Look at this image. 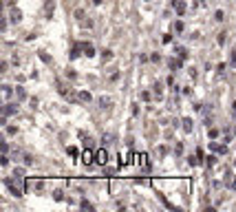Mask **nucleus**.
Segmentation results:
<instances>
[{"instance_id":"nucleus-40","label":"nucleus","mask_w":236,"mask_h":212,"mask_svg":"<svg viewBox=\"0 0 236 212\" xmlns=\"http://www.w3.org/2000/svg\"><path fill=\"white\" fill-rule=\"evenodd\" d=\"M230 188H232V190H236V179H234V181L230 183Z\"/></svg>"},{"instance_id":"nucleus-4","label":"nucleus","mask_w":236,"mask_h":212,"mask_svg":"<svg viewBox=\"0 0 236 212\" xmlns=\"http://www.w3.org/2000/svg\"><path fill=\"white\" fill-rule=\"evenodd\" d=\"M183 62L186 60H181V58H172V60H168V66H170V71H179L183 69Z\"/></svg>"},{"instance_id":"nucleus-2","label":"nucleus","mask_w":236,"mask_h":212,"mask_svg":"<svg viewBox=\"0 0 236 212\" xmlns=\"http://www.w3.org/2000/svg\"><path fill=\"white\" fill-rule=\"evenodd\" d=\"M95 164H99V166H106V164H108V152H106L104 148H99V150L95 152Z\"/></svg>"},{"instance_id":"nucleus-16","label":"nucleus","mask_w":236,"mask_h":212,"mask_svg":"<svg viewBox=\"0 0 236 212\" xmlns=\"http://www.w3.org/2000/svg\"><path fill=\"white\" fill-rule=\"evenodd\" d=\"M15 95H18V100H27V91L22 88V86H18V88H15Z\"/></svg>"},{"instance_id":"nucleus-7","label":"nucleus","mask_w":236,"mask_h":212,"mask_svg":"<svg viewBox=\"0 0 236 212\" xmlns=\"http://www.w3.org/2000/svg\"><path fill=\"white\" fill-rule=\"evenodd\" d=\"M82 51H84L86 58H93V55H95V46L88 44V42H82Z\"/></svg>"},{"instance_id":"nucleus-39","label":"nucleus","mask_w":236,"mask_h":212,"mask_svg":"<svg viewBox=\"0 0 236 212\" xmlns=\"http://www.w3.org/2000/svg\"><path fill=\"white\" fill-rule=\"evenodd\" d=\"M163 42H166V44H168V42H172V35L166 33V35H163Z\"/></svg>"},{"instance_id":"nucleus-34","label":"nucleus","mask_w":236,"mask_h":212,"mask_svg":"<svg viewBox=\"0 0 236 212\" xmlns=\"http://www.w3.org/2000/svg\"><path fill=\"white\" fill-rule=\"evenodd\" d=\"M157 152H159V155L163 157V155H166V152H168V148H166V146H161V148H157Z\"/></svg>"},{"instance_id":"nucleus-30","label":"nucleus","mask_w":236,"mask_h":212,"mask_svg":"<svg viewBox=\"0 0 236 212\" xmlns=\"http://www.w3.org/2000/svg\"><path fill=\"white\" fill-rule=\"evenodd\" d=\"M2 93H5V97L11 95V86H2Z\"/></svg>"},{"instance_id":"nucleus-25","label":"nucleus","mask_w":236,"mask_h":212,"mask_svg":"<svg viewBox=\"0 0 236 212\" xmlns=\"http://www.w3.org/2000/svg\"><path fill=\"white\" fill-rule=\"evenodd\" d=\"M9 164V157H7V152H2V157H0V166H7Z\"/></svg>"},{"instance_id":"nucleus-37","label":"nucleus","mask_w":236,"mask_h":212,"mask_svg":"<svg viewBox=\"0 0 236 212\" xmlns=\"http://www.w3.org/2000/svg\"><path fill=\"white\" fill-rule=\"evenodd\" d=\"M150 60H152V62H159V60H161V55H159V53H152Z\"/></svg>"},{"instance_id":"nucleus-19","label":"nucleus","mask_w":236,"mask_h":212,"mask_svg":"<svg viewBox=\"0 0 236 212\" xmlns=\"http://www.w3.org/2000/svg\"><path fill=\"white\" fill-rule=\"evenodd\" d=\"M38 55H40V60H42V62H46V64H51V58L46 55L44 51H38Z\"/></svg>"},{"instance_id":"nucleus-6","label":"nucleus","mask_w":236,"mask_h":212,"mask_svg":"<svg viewBox=\"0 0 236 212\" xmlns=\"http://www.w3.org/2000/svg\"><path fill=\"white\" fill-rule=\"evenodd\" d=\"M172 7H174L176 15H183V13H186V2H183V0H174V2H172Z\"/></svg>"},{"instance_id":"nucleus-12","label":"nucleus","mask_w":236,"mask_h":212,"mask_svg":"<svg viewBox=\"0 0 236 212\" xmlns=\"http://www.w3.org/2000/svg\"><path fill=\"white\" fill-rule=\"evenodd\" d=\"M18 111V108H15V104H5V108H2V115H13V113Z\"/></svg>"},{"instance_id":"nucleus-36","label":"nucleus","mask_w":236,"mask_h":212,"mask_svg":"<svg viewBox=\"0 0 236 212\" xmlns=\"http://www.w3.org/2000/svg\"><path fill=\"white\" fill-rule=\"evenodd\" d=\"M174 152H176V155H181V152H183V144H176V148H174Z\"/></svg>"},{"instance_id":"nucleus-5","label":"nucleus","mask_w":236,"mask_h":212,"mask_svg":"<svg viewBox=\"0 0 236 212\" xmlns=\"http://www.w3.org/2000/svg\"><path fill=\"white\" fill-rule=\"evenodd\" d=\"M210 148H212L214 152H218V155H225V152H227V146H225V144H216V141H210Z\"/></svg>"},{"instance_id":"nucleus-35","label":"nucleus","mask_w":236,"mask_h":212,"mask_svg":"<svg viewBox=\"0 0 236 212\" xmlns=\"http://www.w3.org/2000/svg\"><path fill=\"white\" fill-rule=\"evenodd\" d=\"M75 18H77V20H82V18H84V11L77 9V11H75Z\"/></svg>"},{"instance_id":"nucleus-14","label":"nucleus","mask_w":236,"mask_h":212,"mask_svg":"<svg viewBox=\"0 0 236 212\" xmlns=\"http://www.w3.org/2000/svg\"><path fill=\"white\" fill-rule=\"evenodd\" d=\"M77 97H80V102H90V100H93V95H90L88 91H80Z\"/></svg>"},{"instance_id":"nucleus-1","label":"nucleus","mask_w":236,"mask_h":212,"mask_svg":"<svg viewBox=\"0 0 236 212\" xmlns=\"http://www.w3.org/2000/svg\"><path fill=\"white\" fill-rule=\"evenodd\" d=\"M22 179L25 177H5V186L9 188L11 194H15V197H22L25 194V186H22Z\"/></svg>"},{"instance_id":"nucleus-15","label":"nucleus","mask_w":236,"mask_h":212,"mask_svg":"<svg viewBox=\"0 0 236 212\" xmlns=\"http://www.w3.org/2000/svg\"><path fill=\"white\" fill-rule=\"evenodd\" d=\"M102 58H104V62H111L113 60V51L111 49H104V51H102Z\"/></svg>"},{"instance_id":"nucleus-29","label":"nucleus","mask_w":236,"mask_h":212,"mask_svg":"<svg viewBox=\"0 0 236 212\" xmlns=\"http://www.w3.org/2000/svg\"><path fill=\"white\" fill-rule=\"evenodd\" d=\"M230 64L236 66V51H232V55H230Z\"/></svg>"},{"instance_id":"nucleus-11","label":"nucleus","mask_w":236,"mask_h":212,"mask_svg":"<svg viewBox=\"0 0 236 212\" xmlns=\"http://www.w3.org/2000/svg\"><path fill=\"white\" fill-rule=\"evenodd\" d=\"M9 20H11V22H20V20H22V11H20V9H11Z\"/></svg>"},{"instance_id":"nucleus-24","label":"nucleus","mask_w":236,"mask_h":212,"mask_svg":"<svg viewBox=\"0 0 236 212\" xmlns=\"http://www.w3.org/2000/svg\"><path fill=\"white\" fill-rule=\"evenodd\" d=\"M174 31H176V33H181V31H183V22H181V20L174 22Z\"/></svg>"},{"instance_id":"nucleus-9","label":"nucleus","mask_w":236,"mask_h":212,"mask_svg":"<svg viewBox=\"0 0 236 212\" xmlns=\"http://www.w3.org/2000/svg\"><path fill=\"white\" fill-rule=\"evenodd\" d=\"M181 124H183V131H186V133H192V131H194V126H192L194 121H192L190 117H183V119H181Z\"/></svg>"},{"instance_id":"nucleus-8","label":"nucleus","mask_w":236,"mask_h":212,"mask_svg":"<svg viewBox=\"0 0 236 212\" xmlns=\"http://www.w3.org/2000/svg\"><path fill=\"white\" fill-rule=\"evenodd\" d=\"M80 51H82V42H77V44H73V46H71V53H69V58H71V60L80 58V55H82Z\"/></svg>"},{"instance_id":"nucleus-38","label":"nucleus","mask_w":236,"mask_h":212,"mask_svg":"<svg viewBox=\"0 0 236 212\" xmlns=\"http://www.w3.org/2000/svg\"><path fill=\"white\" fill-rule=\"evenodd\" d=\"M141 100H146V102H148V100H150V93L144 91V93H141Z\"/></svg>"},{"instance_id":"nucleus-20","label":"nucleus","mask_w":236,"mask_h":212,"mask_svg":"<svg viewBox=\"0 0 236 212\" xmlns=\"http://www.w3.org/2000/svg\"><path fill=\"white\" fill-rule=\"evenodd\" d=\"M214 164H216V157H214V155H210V157H207V161H205V166H207V168H212Z\"/></svg>"},{"instance_id":"nucleus-23","label":"nucleus","mask_w":236,"mask_h":212,"mask_svg":"<svg viewBox=\"0 0 236 212\" xmlns=\"http://www.w3.org/2000/svg\"><path fill=\"white\" fill-rule=\"evenodd\" d=\"M108 104H111V100H108V97H99V106H102V108H106Z\"/></svg>"},{"instance_id":"nucleus-26","label":"nucleus","mask_w":236,"mask_h":212,"mask_svg":"<svg viewBox=\"0 0 236 212\" xmlns=\"http://www.w3.org/2000/svg\"><path fill=\"white\" fill-rule=\"evenodd\" d=\"M214 20H216V22H221V20H223V11H221V9L214 13Z\"/></svg>"},{"instance_id":"nucleus-27","label":"nucleus","mask_w":236,"mask_h":212,"mask_svg":"<svg viewBox=\"0 0 236 212\" xmlns=\"http://www.w3.org/2000/svg\"><path fill=\"white\" fill-rule=\"evenodd\" d=\"M15 133H18L15 126H7V135H15Z\"/></svg>"},{"instance_id":"nucleus-33","label":"nucleus","mask_w":236,"mask_h":212,"mask_svg":"<svg viewBox=\"0 0 236 212\" xmlns=\"http://www.w3.org/2000/svg\"><path fill=\"white\" fill-rule=\"evenodd\" d=\"M155 95L161 97V84H155Z\"/></svg>"},{"instance_id":"nucleus-3","label":"nucleus","mask_w":236,"mask_h":212,"mask_svg":"<svg viewBox=\"0 0 236 212\" xmlns=\"http://www.w3.org/2000/svg\"><path fill=\"white\" fill-rule=\"evenodd\" d=\"M53 11H55V0H46L44 2V15L49 18V20L53 18Z\"/></svg>"},{"instance_id":"nucleus-10","label":"nucleus","mask_w":236,"mask_h":212,"mask_svg":"<svg viewBox=\"0 0 236 212\" xmlns=\"http://www.w3.org/2000/svg\"><path fill=\"white\" fill-rule=\"evenodd\" d=\"M174 53H176V58H181V60H188V49L186 46H174Z\"/></svg>"},{"instance_id":"nucleus-28","label":"nucleus","mask_w":236,"mask_h":212,"mask_svg":"<svg viewBox=\"0 0 236 212\" xmlns=\"http://www.w3.org/2000/svg\"><path fill=\"white\" fill-rule=\"evenodd\" d=\"M102 141H104V146H106V144H111V141H113V135H104V137H102Z\"/></svg>"},{"instance_id":"nucleus-31","label":"nucleus","mask_w":236,"mask_h":212,"mask_svg":"<svg viewBox=\"0 0 236 212\" xmlns=\"http://www.w3.org/2000/svg\"><path fill=\"white\" fill-rule=\"evenodd\" d=\"M13 175H15V177H25V170H22V168H15Z\"/></svg>"},{"instance_id":"nucleus-41","label":"nucleus","mask_w":236,"mask_h":212,"mask_svg":"<svg viewBox=\"0 0 236 212\" xmlns=\"http://www.w3.org/2000/svg\"><path fill=\"white\" fill-rule=\"evenodd\" d=\"M102 2H104V0H93V5H102Z\"/></svg>"},{"instance_id":"nucleus-13","label":"nucleus","mask_w":236,"mask_h":212,"mask_svg":"<svg viewBox=\"0 0 236 212\" xmlns=\"http://www.w3.org/2000/svg\"><path fill=\"white\" fill-rule=\"evenodd\" d=\"M82 157H84V164H86V166H90V164L95 161V155H93V152H90V150H86V152H84V155H82Z\"/></svg>"},{"instance_id":"nucleus-18","label":"nucleus","mask_w":236,"mask_h":212,"mask_svg":"<svg viewBox=\"0 0 236 212\" xmlns=\"http://www.w3.org/2000/svg\"><path fill=\"white\" fill-rule=\"evenodd\" d=\"M80 208H84V210H86V208H88V210H93L95 206H93L90 201H86V199H82V201H80Z\"/></svg>"},{"instance_id":"nucleus-32","label":"nucleus","mask_w":236,"mask_h":212,"mask_svg":"<svg viewBox=\"0 0 236 212\" xmlns=\"http://www.w3.org/2000/svg\"><path fill=\"white\" fill-rule=\"evenodd\" d=\"M25 164H27V166H31V164H33V157H31V155H25Z\"/></svg>"},{"instance_id":"nucleus-21","label":"nucleus","mask_w":236,"mask_h":212,"mask_svg":"<svg viewBox=\"0 0 236 212\" xmlns=\"http://www.w3.org/2000/svg\"><path fill=\"white\" fill-rule=\"evenodd\" d=\"M207 137H210V139H216V137H218V131H216V128H210V131H207Z\"/></svg>"},{"instance_id":"nucleus-22","label":"nucleus","mask_w":236,"mask_h":212,"mask_svg":"<svg viewBox=\"0 0 236 212\" xmlns=\"http://www.w3.org/2000/svg\"><path fill=\"white\" fill-rule=\"evenodd\" d=\"M225 31H221V33H218V38H216V42H218V44H225Z\"/></svg>"},{"instance_id":"nucleus-17","label":"nucleus","mask_w":236,"mask_h":212,"mask_svg":"<svg viewBox=\"0 0 236 212\" xmlns=\"http://www.w3.org/2000/svg\"><path fill=\"white\" fill-rule=\"evenodd\" d=\"M66 152H69L71 157H80V150H77L75 146H69V148H66Z\"/></svg>"}]
</instances>
